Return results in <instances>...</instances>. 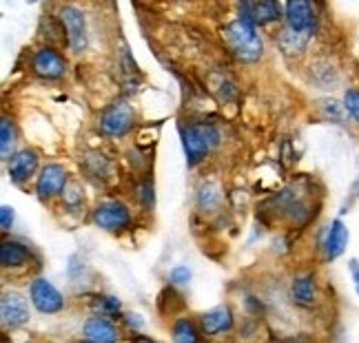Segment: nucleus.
Here are the masks:
<instances>
[{
  "label": "nucleus",
  "instance_id": "obj_1",
  "mask_svg": "<svg viewBox=\"0 0 359 343\" xmlns=\"http://www.w3.org/2000/svg\"><path fill=\"white\" fill-rule=\"evenodd\" d=\"M222 38L229 51L242 62H257L262 53H264V43H262L257 34V27L242 16H238L224 27Z\"/></svg>",
  "mask_w": 359,
  "mask_h": 343
},
{
  "label": "nucleus",
  "instance_id": "obj_2",
  "mask_svg": "<svg viewBox=\"0 0 359 343\" xmlns=\"http://www.w3.org/2000/svg\"><path fill=\"white\" fill-rule=\"evenodd\" d=\"M219 144V131L209 122H193L182 129V146L191 167L200 164Z\"/></svg>",
  "mask_w": 359,
  "mask_h": 343
},
{
  "label": "nucleus",
  "instance_id": "obj_3",
  "mask_svg": "<svg viewBox=\"0 0 359 343\" xmlns=\"http://www.w3.org/2000/svg\"><path fill=\"white\" fill-rule=\"evenodd\" d=\"M29 301L40 314H60L67 308L65 295L45 277H36L29 284Z\"/></svg>",
  "mask_w": 359,
  "mask_h": 343
},
{
  "label": "nucleus",
  "instance_id": "obj_4",
  "mask_svg": "<svg viewBox=\"0 0 359 343\" xmlns=\"http://www.w3.org/2000/svg\"><path fill=\"white\" fill-rule=\"evenodd\" d=\"M0 319H3L5 330H20V328H25L32 321V310L27 297L13 290L3 293V299H0Z\"/></svg>",
  "mask_w": 359,
  "mask_h": 343
},
{
  "label": "nucleus",
  "instance_id": "obj_5",
  "mask_svg": "<svg viewBox=\"0 0 359 343\" xmlns=\"http://www.w3.org/2000/svg\"><path fill=\"white\" fill-rule=\"evenodd\" d=\"M198 323L204 339H217L236 330V312H233L229 304H219L211 310L202 312L198 317Z\"/></svg>",
  "mask_w": 359,
  "mask_h": 343
},
{
  "label": "nucleus",
  "instance_id": "obj_6",
  "mask_svg": "<svg viewBox=\"0 0 359 343\" xmlns=\"http://www.w3.org/2000/svg\"><path fill=\"white\" fill-rule=\"evenodd\" d=\"M135 111L129 102L118 100L111 106H107L102 115H100V131L104 135L120 137L124 133H129L135 127Z\"/></svg>",
  "mask_w": 359,
  "mask_h": 343
},
{
  "label": "nucleus",
  "instance_id": "obj_7",
  "mask_svg": "<svg viewBox=\"0 0 359 343\" xmlns=\"http://www.w3.org/2000/svg\"><path fill=\"white\" fill-rule=\"evenodd\" d=\"M60 22H62V29L67 34L69 40V47L80 56L82 51L87 49L89 45V36H87V22H85V13H82L78 7L67 5L60 9Z\"/></svg>",
  "mask_w": 359,
  "mask_h": 343
},
{
  "label": "nucleus",
  "instance_id": "obj_8",
  "mask_svg": "<svg viewBox=\"0 0 359 343\" xmlns=\"http://www.w3.org/2000/svg\"><path fill=\"white\" fill-rule=\"evenodd\" d=\"M32 69H34L36 76L45 78V80H60L69 71V62L58 49L43 47V49H38L34 53Z\"/></svg>",
  "mask_w": 359,
  "mask_h": 343
},
{
  "label": "nucleus",
  "instance_id": "obj_9",
  "mask_svg": "<svg viewBox=\"0 0 359 343\" xmlns=\"http://www.w3.org/2000/svg\"><path fill=\"white\" fill-rule=\"evenodd\" d=\"M93 222L102 230L109 232H122L131 226V213L122 202H102L93 211Z\"/></svg>",
  "mask_w": 359,
  "mask_h": 343
},
{
  "label": "nucleus",
  "instance_id": "obj_10",
  "mask_svg": "<svg viewBox=\"0 0 359 343\" xmlns=\"http://www.w3.org/2000/svg\"><path fill=\"white\" fill-rule=\"evenodd\" d=\"M67 186H69V175L65 167H60V164H47L36 180V195L43 202H47L65 193Z\"/></svg>",
  "mask_w": 359,
  "mask_h": 343
},
{
  "label": "nucleus",
  "instance_id": "obj_11",
  "mask_svg": "<svg viewBox=\"0 0 359 343\" xmlns=\"http://www.w3.org/2000/svg\"><path fill=\"white\" fill-rule=\"evenodd\" d=\"M284 18H286V27L295 34L302 36H311L317 27V16L311 3H304V0H291L284 7Z\"/></svg>",
  "mask_w": 359,
  "mask_h": 343
},
{
  "label": "nucleus",
  "instance_id": "obj_12",
  "mask_svg": "<svg viewBox=\"0 0 359 343\" xmlns=\"http://www.w3.org/2000/svg\"><path fill=\"white\" fill-rule=\"evenodd\" d=\"M288 297L297 306L304 310H311L317 306L320 301V288H317V277L313 272H302L295 274L291 286H288Z\"/></svg>",
  "mask_w": 359,
  "mask_h": 343
},
{
  "label": "nucleus",
  "instance_id": "obj_13",
  "mask_svg": "<svg viewBox=\"0 0 359 343\" xmlns=\"http://www.w3.org/2000/svg\"><path fill=\"white\" fill-rule=\"evenodd\" d=\"M82 337L89 343H120L122 330L114 319L91 314L85 321V326H82Z\"/></svg>",
  "mask_w": 359,
  "mask_h": 343
},
{
  "label": "nucleus",
  "instance_id": "obj_14",
  "mask_svg": "<svg viewBox=\"0 0 359 343\" xmlns=\"http://www.w3.org/2000/svg\"><path fill=\"white\" fill-rule=\"evenodd\" d=\"M7 171H9V180L13 184H27L36 175L38 171V153L32 148H20L11 155L7 162Z\"/></svg>",
  "mask_w": 359,
  "mask_h": 343
},
{
  "label": "nucleus",
  "instance_id": "obj_15",
  "mask_svg": "<svg viewBox=\"0 0 359 343\" xmlns=\"http://www.w3.org/2000/svg\"><path fill=\"white\" fill-rule=\"evenodd\" d=\"M240 16L253 22L255 27L259 24H271L282 18V5L273 3V0H262V3H242L240 5Z\"/></svg>",
  "mask_w": 359,
  "mask_h": 343
},
{
  "label": "nucleus",
  "instance_id": "obj_16",
  "mask_svg": "<svg viewBox=\"0 0 359 343\" xmlns=\"http://www.w3.org/2000/svg\"><path fill=\"white\" fill-rule=\"evenodd\" d=\"M29 248L16 239H5L0 246V266H3V270H20L29 264Z\"/></svg>",
  "mask_w": 359,
  "mask_h": 343
},
{
  "label": "nucleus",
  "instance_id": "obj_17",
  "mask_svg": "<svg viewBox=\"0 0 359 343\" xmlns=\"http://www.w3.org/2000/svg\"><path fill=\"white\" fill-rule=\"evenodd\" d=\"M346 244H348V228L341 219H333L328 232H326V239H324V257L326 262H335L337 257L344 255L346 251Z\"/></svg>",
  "mask_w": 359,
  "mask_h": 343
},
{
  "label": "nucleus",
  "instance_id": "obj_18",
  "mask_svg": "<svg viewBox=\"0 0 359 343\" xmlns=\"http://www.w3.org/2000/svg\"><path fill=\"white\" fill-rule=\"evenodd\" d=\"M202 330L198 319L189 314H180L171 323V341L173 343H202Z\"/></svg>",
  "mask_w": 359,
  "mask_h": 343
},
{
  "label": "nucleus",
  "instance_id": "obj_19",
  "mask_svg": "<svg viewBox=\"0 0 359 343\" xmlns=\"http://www.w3.org/2000/svg\"><path fill=\"white\" fill-rule=\"evenodd\" d=\"M91 312L95 317H107V319H118L122 317V301L114 295H98L91 301Z\"/></svg>",
  "mask_w": 359,
  "mask_h": 343
},
{
  "label": "nucleus",
  "instance_id": "obj_20",
  "mask_svg": "<svg viewBox=\"0 0 359 343\" xmlns=\"http://www.w3.org/2000/svg\"><path fill=\"white\" fill-rule=\"evenodd\" d=\"M0 153H3V160L9 162L11 160V150H13V144H16V127H13V122L9 118H3V125H0Z\"/></svg>",
  "mask_w": 359,
  "mask_h": 343
},
{
  "label": "nucleus",
  "instance_id": "obj_21",
  "mask_svg": "<svg viewBox=\"0 0 359 343\" xmlns=\"http://www.w3.org/2000/svg\"><path fill=\"white\" fill-rule=\"evenodd\" d=\"M309 38H311V36L295 34V31H291V29L286 27V29L280 34V45H282V49H284L286 53H299V51H304V47H306Z\"/></svg>",
  "mask_w": 359,
  "mask_h": 343
},
{
  "label": "nucleus",
  "instance_id": "obj_22",
  "mask_svg": "<svg viewBox=\"0 0 359 343\" xmlns=\"http://www.w3.org/2000/svg\"><path fill=\"white\" fill-rule=\"evenodd\" d=\"M191 277H193V272H191L189 266H175L171 270V274H169V281H171L173 288H182V286H187L191 281Z\"/></svg>",
  "mask_w": 359,
  "mask_h": 343
},
{
  "label": "nucleus",
  "instance_id": "obj_23",
  "mask_svg": "<svg viewBox=\"0 0 359 343\" xmlns=\"http://www.w3.org/2000/svg\"><path fill=\"white\" fill-rule=\"evenodd\" d=\"M322 108L326 111L328 118H333V120H337V122H344V120H346V115H348L346 106H341V104L335 102V100H324V102H322Z\"/></svg>",
  "mask_w": 359,
  "mask_h": 343
},
{
  "label": "nucleus",
  "instance_id": "obj_24",
  "mask_svg": "<svg viewBox=\"0 0 359 343\" xmlns=\"http://www.w3.org/2000/svg\"><path fill=\"white\" fill-rule=\"evenodd\" d=\"M344 106H346L348 115L359 122V89L346 91V95H344Z\"/></svg>",
  "mask_w": 359,
  "mask_h": 343
},
{
  "label": "nucleus",
  "instance_id": "obj_25",
  "mask_svg": "<svg viewBox=\"0 0 359 343\" xmlns=\"http://www.w3.org/2000/svg\"><path fill=\"white\" fill-rule=\"evenodd\" d=\"M217 190L215 186H204L200 190V204H202V209H213V206L217 204Z\"/></svg>",
  "mask_w": 359,
  "mask_h": 343
},
{
  "label": "nucleus",
  "instance_id": "obj_26",
  "mask_svg": "<svg viewBox=\"0 0 359 343\" xmlns=\"http://www.w3.org/2000/svg\"><path fill=\"white\" fill-rule=\"evenodd\" d=\"M122 321L131 328V332H133V335H140L142 326H144L142 317H140V314H135V312H124V314H122Z\"/></svg>",
  "mask_w": 359,
  "mask_h": 343
},
{
  "label": "nucleus",
  "instance_id": "obj_27",
  "mask_svg": "<svg viewBox=\"0 0 359 343\" xmlns=\"http://www.w3.org/2000/svg\"><path fill=\"white\" fill-rule=\"evenodd\" d=\"M0 224H3L5 232L13 226V209L11 206H3V209H0Z\"/></svg>",
  "mask_w": 359,
  "mask_h": 343
},
{
  "label": "nucleus",
  "instance_id": "obj_28",
  "mask_svg": "<svg viewBox=\"0 0 359 343\" xmlns=\"http://www.w3.org/2000/svg\"><path fill=\"white\" fill-rule=\"evenodd\" d=\"M348 268H351V277H353V284H355V290L359 295V259H351Z\"/></svg>",
  "mask_w": 359,
  "mask_h": 343
},
{
  "label": "nucleus",
  "instance_id": "obj_29",
  "mask_svg": "<svg viewBox=\"0 0 359 343\" xmlns=\"http://www.w3.org/2000/svg\"><path fill=\"white\" fill-rule=\"evenodd\" d=\"M142 200L147 206L154 204V184L151 182H144V186H142Z\"/></svg>",
  "mask_w": 359,
  "mask_h": 343
},
{
  "label": "nucleus",
  "instance_id": "obj_30",
  "mask_svg": "<svg viewBox=\"0 0 359 343\" xmlns=\"http://www.w3.org/2000/svg\"><path fill=\"white\" fill-rule=\"evenodd\" d=\"M129 343H160V341L151 339V337H147V335H133Z\"/></svg>",
  "mask_w": 359,
  "mask_h": 343
},
{
  "label": "nucleus",
  "instance_id": "obj_31",
  "mask_svg": "<svg viewBox=\"0 0 359 343\" xmlns=\"http://www.w3.org/2000/svg\"><path fill=\"white\" fill-rule=\"evenodd\" d=\"M80 343H89V341H85V339H82V341H80Z\"/></svg>",
  "mask_w": 359,
  "mask_h": 343
}]
</instances>
